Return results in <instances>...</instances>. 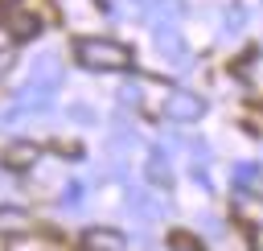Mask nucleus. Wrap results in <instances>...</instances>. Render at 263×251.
Returning <instances> with one entry per match:
<instances>
[{"label":"nucleus","instance_id":"39448f33","mask_svg":"<svg viewBox=\"0 0 263 251\" xmlns=\"http://www.w3.org/2000/svg\"><path fill=\"white\" fill-rule=\"evenodd\" d=\"M144 173H148V181H152L156 189H168V185H173V165H168V148H164V144H156V148L148 152Z\"/></svg>","mask_w":263,"mask_h":251},{"label":"nucleus","instance_id":"f03ea898","mask_svg":"<svg viewBox=\"0 0 263 251\" xmlns=\"http://www.w3.org/2000/svg\"><path fill=\"white\" fill-rule=\"evenodd\" d=\"M160 115L173 119V123H197L205 115V99L189 86H173L164 99H160Z\"/></svg>","mask_w":263,"mask_h":251},{"label":"nucleus","instance_id":"f257e3e1","mask_svg":"<svg viewBox=\"0 0 263 251\" xmlns=\"http://www.w3.org/2000/svg\"><path fill=\"white\" fill-rule=\"evenodd\" d=\"M74 58L86 70H99V74H119V70L132 66V49L123 41H115V37H78Z\"/></svg>","mask_w":263,"mask_h":251},{"label":"nucleus","instance_id":"9b49d317","mask_svg":"<svg viewBox=\"0 0 263 251\" xmlns=\"http://www.w3.org/2000/svg\"><path fill=\"white\" fill-rule=\"evenodd\" d=\"M82 193H86V185H82V181H66V193H62V206H78V202H82Z\"/></svg>","mask_w":263,"mask_h":251},{"label":"nucleus","instance_id":"423d86ee","mask_svg":"<svg viewBox=\"0 0 263 251\" xmlns=\"http://www.w3.org/2000/svg\"><path fill=\"white\" fill-rule=\"evenodd\" d=\"M8 169H16V173H25V169H37V160H41V148L37 144H25V140H16V144H8L4 148V156H0Z\"/></svg>","mask_w":263,"mask_h":251},{"label":"nucleus","instance_id":"9d476101","mask_svg":"<svg viewBox=\"0 0 263 251\" xmlns=\"http://www.w3.org/2000/svg\"><path fill=\"white\" fill-rule=\"evenodd\" d=\"M263 169L259 165H234V189H251V181H259Z\"/></svg>","mask_w":263,"mask_h":251},{"label":"nucleus","instance_id":"ddd939ff","mask_svg":"<svg viewBox=\"0 0 263 251\" xmlns=\"http://www.w3.org/2000/svg\"><path fill=\"white\" fill-rule=\"evenodd\" d=\"M12 66V53H0V70H8Z\"/></svg>","mask_w":263,"mask_h":251},{"label":"nucleus","instance_id":"20e7f679","mask_svg":"<svg viewBox=\"0 0 263 251\" xmlns=\"http://www.w3.org/2000/svg\"><path fill=\"white\" fill-rule=\"evenodd\" d=\"M82 247L86 251H127V235L111 230V226H95V230L82 235Z\"/></svg>","mask_w":263,"mask_h":251},{"label":"nucleus","instance_id":"f8f14e48","mask_svg":"<svg viewBox=\"0 0 263 251\" xmlns=\"http://www.w3.org/2000/svg\"><path fill=\"white\" fill-rule=\"evenodd\" d=\"M168 247H173V251H205L193 235H173V243H168Z\"/></svg>","mask_w":263,"mask_h":251},{"label":"nucleus","instance_id":"4468645a","mask_svg":"<svg viewBox=\"0 0 263 251\" xmlns=\"http://www.w3.org/2000/svg\"><path fill=\"white\" fill-rule=\"evenodd\" d=\"M136 4H144V8H152V4H160V0H136Z\"/></svg>","mask_w":263,"mask_h":251},{"label":"nucleus","instance_id":"1a4fd4ad","mask_svg":"<svg viewBox=\"0 0 263 251\" xmlns=\"http://www.w3.org/2000/svg\"><path fill=\"white\" fill-rule=\"evenodd\" d=\"M8 29H12V37L29 41V37H37V33H41V16H37V12H16V16L8 21Z\"/></svg>","mask_w":263,"mask_h":251},{"label":"nucleus","instance_id":"0eeeda50","mask_svg":"<svg viewBox=\"0 0 263 251\" xmlns=\"http://www.w3.org/2000/svg\"><path fill=\"white\" fill-rule=\"evenodd\" d=\"M29 226H33L29 210H21V206H0V235H25Z\"/></svg>","mask_w":263,"mask_h":251},{"label":"nucleus","instance_id":"6e6552de","mask_svg":"<svg viewBox=\"0 0 263 251\" xmlns=\"http://www.w3.org/2000/svg\"><path fill=\"white\" fill-rule=\"evenodd\" d=\"M8 251H62L58 247V239H45V235H12L8 239Z\"/></svg>","mask_w":263,"mask_h":251},{"label":"nucleus","instance_id":"7ed1b4c3","mask_svg":"<svg viewBox=\"0 0 263 251\" xmlns=\"http://www.w3.org/2000/svg\"><path fill=\"white\" fill-rule=\"evenodd\" d=\"M152 37H156L160 53H164L173 66H189V45H185V37H181V29H177V21H173V16H156Z\"/></svg>","mask_w":263,"mask_h":251}]
</instances>
